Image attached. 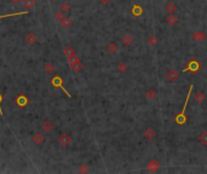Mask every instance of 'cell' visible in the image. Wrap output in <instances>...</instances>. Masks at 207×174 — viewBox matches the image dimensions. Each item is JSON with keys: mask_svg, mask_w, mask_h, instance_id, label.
I'll return each instance as SVG.
<instances>
[{"mask_svg": "<svg viewBox=\"0 0 207 174\" xmlns=\"http://www.w3.org/2000/svg\"><path fill=\"white\" fill-rule=\"evenodd\" d=\"M78 62H80V59H79V57H78L76 55H73V56H70V57H68V63L70 64V65L78 63Z\"/></svg>", "mask_w": 207, "mask_h": 174, "instance_id": "cell-29", "label": "cell"}, {"mask_svg": "<svg viewBox=\"0 0 207 174\" xmlns=\"http://www.w3.org/2000/svg\"><path fill=\"white\" fill-rule=\"evenodd\" d=\"M166 23L169 26H174L178 23V17H177L174 13H169L166 17Z\"/></svg>", "mask_w": 207, "mask_h": 174, "instance_id": "cell-13", "label": "cell"}, {"mask_svg": "<svg viewBox=\"0 0 207 174\" xmlns=\"http://www.w3.org/2000/svg\"><path fill=\"white\" fill-rule=\"evenodd\" d=\"M165 10L169 13H174L177 11V5L173 3V1H169L166 5H165Z\"/></svg>", "mask_w": 207, "mask_h": 174, "instance_id": "cell-16", "label": "cell"}, {"mask_svg": "<svg viewBox=\"0 0 207 174\" xmlns=\"http://www.w3.org/2000/svg\"><path fill=\"white\" fill-rule=\"evenodd\" d=\"M70 67H72L74 73H79V71H81V69H83V63L81 62H78V63H75V64H73Z\"/></svg>", "mask_w": 207, "mask_h": 174, "instance_id": "cell-30", "label": "cell"}, {"mask_svg": "<svg viewBox=\"0 0 207 174\" xmlns=\"http://www.w3.org/2000/svg\"><path fill=\"white\" fill-rule=\"evenodd\" d=\"M200 69H201L200 62H199V60L196 59V58H191V59L189 60V63L186 64L184 71H190V73H193V74H196Z\"/></svg>", "mask_w": 207, "mask_h": 174, "instance_id": "cell-2", "label": "cell"}, {"mask_svg": "<svg viewBox=\"0 0 207 174\" xmlns=\"http://www.w3.org/2000/svg\"><path fill=\"white\" fill-rule=\"evenodd\" d=\"M156 137V132H155V129L154 128H147L145 129V132H144V138L145 139H148V140H152V139H154Z\"/></svg>", "mask_w": 207, "mask_h": 174, "instance_id": "cell-15", "label": "cell"}, {"mask_svg": "<svg viewBox=\"0 0 207 174\" xmlns=\"http://www.w3.org/2000/svg\"><path fill=\"white\" fill-rule=\"evenodd\" d=\"M58 143H60L62 146L65 148L72 143V137L69 134H67V133H61L60 137H58Z\"/></svg>", "mask_w": 207, "mask_h": 174, "instance_id": "cell-5", "label": "cell"}, {"mask_svg": "<svg viewBox=\"0 0 207 174\" xmlns=\"http://www.w3.org/2000/svg\"><path fill=\"white\" fill-rule=\"evenodd\" d=\"M24 41H26V44H28V45H34V44L38 41V36H36L34 33H28V34L24 36Z\"/></svg>", "mask_w": 207, "mask_h": 174, "instance_id": "cell-11", "label": "cell"}, {"mask_svg": "<svg viewBox=\"0 0 207 174\" xmlns=\"http://www.w3.org/2000/svg\"><path fill=\"white\" fill-rule=\"evenodd\" d=\"M160 167V162L157 161L156 158H153L152 161H149L147 163V170H149L150 173H155Z\"/></svg>", "mask_w": 207, "mask_h": 174, "instance_id": "cell-8", "label": "cell"}, {"mask_svg": "<svg viewBox=\"0 0 207 174\" xmlns=\"http://www.w3.org/2000/svg\"><path fill=\"white\" fill-rule=\"evenodd\" d=\"M3 100H4L3 94L0 93V115H1V116H4V111H3V108H1V103H3Z\"/></svg>", "mask_w": 207, "mask_h": 174, "instance_id": "cell-33", "label": "cell"}, {"mask_svg": "<svg viewBox=\"0 0 207 174\" xmlns=\"http://www.w3.org/2000/svg\"><path fill=\"white\" fill-rule=\"evenodd\" d=\"M165 77H166V80L169 81V82H174V81L178 80L179 73H178V71H177L176 69H171V70H169V71L166 73Z\"/></svg>", "mask_w": 207, "mask_h": 174, "instance_id": "cell-4", "label": "cell"}, {"mask_svg": "<svg viewBox=\"0 0 207 174\" xmlns=\"http://www.w3.org/2000/svg\"><path fill=\"white\" fill-rule=\"evenodd\" d=\"M199 141L201 143L202 145L207 146V131H203L202 133H200V136H199Z\"/></svg>", "mask_w": 207, "mask_h": 174, "instance_id": "cell-24", "label": "cell"}, {"mask_svg": "<svg viewBox=\"0 0 207 174\" xmlns=\"http://www.w3.org/2000/svg\"><path fill=\"white\" fill-rule=\"evenodd\" d=\"M107 50L109 53H116L117 52V45L115 43H110L109 45L107 46Z\"/></svg>", "mask_w": 207, "mask_h": 174, "instance_id": "cell-26", "label": "cell"}, {"mask_svg": "<svg viewBox=\"0 0 207 174\" xmlns=\"http://www.w3.org/2000/svg\"><path fill=\"white\" fill-rule=\"evenodd\" d=\"M145 98L147 99H150V100L155 99L156 98V91L154 88H149V89L145 92Z\"/></svg>", "mask_w": 207, "mask_h": 174, "instance_id": "cell-22", "label": "cell"}, {"mask_svg": "<svg viewBox=\"0 0 207 174\" xmlns=\"http://www.w3.org/2000/svg\"><path fill=\"white\" fill-rule=\"evenodd\" d=\"M193 40L194 41H199V43H203L207 40V34L202 30H196L193 33Z\"/></svg>", "mask_w": 207, "mask_h": 174, "instance_id": "cell-7", "label": "cell"}, {"mask_svg": "<svg viewBox=\"0 0 207 174\" xmlns=\"http://www.w3.org/2000/svg\"><path fill=\"white\" fill-rule=\"evenodd\" d=\"M33 143H34L35 145H38V146L43 145L44 143H45V136L43 134V133H40V132L34 133V136H33Z\"/></svg>", "mask_w": 207, "mask_h": 174, "instance_id": "cell-9", "label": "cell"}, {"mask_svg": "<svg viewBox=\"0 0 207 174\" xmlns=\"http://www.w3.org/2000/svg\"><path fill=\"white\" fill-rule=\"evenodd\" d=\"M98 1H100V3H102L103 5H108V4H109V3L112 1V0H98Z\"/></svg>", "mask_w": 207, "mask_h": 174, "instance_id": "cell-34", "label": "cell"}, {"mask_svg": "<svg viewBox=\"0 0 207 174\" xmlns=\"http://www.w3.org/2000/svg\"><path fill=\"white\" fill-rule=\"evenodd\" d=\"M70 9H72V6H70V4L69 3H63L62 5H61V11L62 12H64V13H68L69 11H70Z\"/></svg>", "mask_w": 207, "mask_h": 174, "instance_id": "cell-27", "label": "cell"}, {"mask_svg": "<svg viewBox=\"0 0 207 174\" xmlns=\"http://www.w3.org/2000/svg\"><path fill=\"white\" fill-rule=\"evenodd\" d=\"M51 85L53 86V87H56V88H61L64 93L69 97V98H72V96H70V93L63 87V79L61 77V76H58V75H56V76H53L52 79H51Z\"/></svg>", "mask_w": 207, "mask_h": 174, "instance_id": "cell-3", "label": "cell"}, {"mask_svg": "<svg viewBox=\"0 0 207 174\" xmlns=\"http://www.w3.org/2000/svg\"><path fill=\"white\" fill-rule=\"evenodd\" d=\"M116 69H117V71H119V73H126V71L130 69V67H129V64H127V63L121 62V63L117 64Z\"/></svg>", "mask_w": 207, "mask_h": 174, "instance_id": "cell-19", "label": "cell"}, {"mask_svg": "<svg viewBox=\"0 0 207 174\" xmlns=\"http://www.w3.org/2000/svg\"><path fill=\"white\" fill-rule=\"evenodd\" d=\"M193 98H194V100H195L198 104H201V103H203V102H205L206 96H205V93H203L202 91H199V92H196V93H194Z\"/></svg>", "mask_w": 207, "mask_h": 174, "instance_id": "cell-12", "label": "cell"}, {"mask_svg": "<svg viewBox=\"0 0 207 174\" xmlns=\"http://www.w3.org/2000/svg\"><path fill=\"white\" fill-rule=\"evenodd\" d=\"M41 128L45 133H50L52 129H53V124L50 121V120H45L43 122V125H41Z\"/></svg>", "mask_w": 207, "mask_h": 174, "instance_id": "cell-14", "label": "cell"}, {"mask_svg": "<svg viewBox=\"0 0 207 174\" xmlns=\"http://www.w3.org/2000/svg\"><path fill=\"white\" fill-rule=\"evenodd\" d=\"M90 172V168H88V165L86 163H83V165L79 166V173H88Z\"/></svg>", "mask_w": 207, "mask_h": 174, "instance_id": "cell-31", "label": "cell"}, {"mask_svg": "<svg viewBox=\"0 0 207 174\" xmlns=\"http://www.w3.org/2000/svg\"><path fill=\"white\" fill-rule=\"evenodd\" d=\"M55 69H56V67H55L53 63H46L45 67H44V70H45L46 74H52L55 71Z\"/></svg>", "mask_w": 207, "mask_h": 174, "instance_id": "cell-23", "label": "cell"}, {"mask_svg": "<svg viewBox=\"0 0 207 174\" xmlns=\"http://www.w3.org/2000/svg\"><path fill=\"white\" fill-rule=\"evenodd\" d=\"M50 1H52V3H57L58 0H50Z\"/></svg>", "mask_w": 207, "mask_h": 174, "instance_id": "cell-36", "label": "cell"}, {"mask_svg": "<svg viewBox=\"0 0 207 174\" xmlns=\"http://www.w3.org/2000/svg\"><path fill=\"white\" fill-rule=\"evenodd\" d=\"M22 5L26 10H32L35 6V0H22Z\"/></svg>", "mask_w": 207, "mask_h": 174, "instance_id": "cell-18", "label": "cell"}, {"mask_svg": "<svg viewBox=\"0 0 207 174\" xmlns=\"http://www.w3.org/2000/svg\"><path fill=\"white\" fill-rule=\"evenodd\" d=\"M28 12H29V10H27V11H21V12H15V13H9V15H0V18L12 17V16H19V15H27Z\"/></svg>", "mask_w": 207, "mask_h": 174, "instance_id": "cell-28", "label": "cell"}, {"mask_svg": "<svg viewBox=\"0 0 207 174\" xmlns=\"http://www.w3.org/2000/svg\"><path fill=\"white\" fill-rule=\"evenodd\" d=\"M63 52H64V55L67 56V58L70 57V56H73V55H75V51H74V48H73L72 46H65L64 50H63Z\"/></svg>", "mask_w": 207, "mask_h": 174, "instance_id": "cell-25", "label": "cell"}, {"mask_svg": "<svg viewBox=\"0 0 207 174\" xmlns=\"http://www.w3.org/2000/svg\"><path fill=\"white\" fill-rule=\"evenodd\" d=\"M63 17H64V12H62V11H57L56 13H55V19L56 21H62L63 19Z\"/></svg>", "mask_w": 207, "mask_h": 174, "instance_id": "cell-32", "label": "cell"}, {"mask_svg": "<svg viewBox=\"0 0 207 174\" xmlns=\"http://www.w3.org/2000/svg\"><path fill=\"white\" fill-rule=\"evenodd\" d=\"M11 1H12V4H14V5H18L19 3L22 1V0H11Z\"/></svg>", "mask_w": 207, "mask_h": 174, "instance_id": "cell-35", "label": "cell"}, {"mask_svg": "<svg viewBox=\"0 0 207 174\" xmlns=\"http://www.w3.org/2000/svg\"><path fill=\"white\" fill-rule=\"evenodd\" d=\"M191 91H193V85L189 86V91H188V96H186V99H185V103H184V107L181 111V114H178L176 116L174 121H176V124H178V125H184L185 122H186V116H185V109L186 107H188V102H189V98H190V93H191Z\"/></svg>", "mask_w": 207, "mask_h": 174, "instance_id": "cell-1", "label": "cell"}, {"mask_svg": "<svg viewBox=\"0 0 207 174\" xmlns=\"http://www.w3.org/2000/svg\"><path fill=\"white\" fill-rule=\"evenodd\" d=\"M147 43H148V45L149 46H156L157 45V43H159V39H157L155 35H150V36H148V39H147Z\"/></svg>", "mask_w": 207, "mask_h": 174, "instance_id": "cell-20", "label": "cell"}, {"mask_svg": "<svg viewBox=\"0 0 207 174\" xmlns=\"http://www.w3.org/2000/svg\"><path fill=\"white\" fill-rule=\"evenodd\" d=\"M143 7L139 5V4H134V5H132V7H131V13L134 16V17H141L142 15H143Z\"/></svg>", "mask_w": 207, "mask_h": 174, "instance_id": "cell-10", "label": "cell"}, {"mask_svg": "<svg viewBox=\"0 0 207 174\" xmlns=\"http://www.w3.org/2000/svg\"><path fill=\"white\" fill-rule=\"evenodd\" d=\"M121 43L125 45V46H131L133 44V38L130 35V34H126L121 38Z\"/></svg>", "mask_w": 207, "mask_h": 174, "instance_id": "cell-17", "label": "cell"}, {"mask_svg": "<svg viewBox=\"0 0 207 174\" xmlns=\"http://www.w3.org/2000/svg\"><path fill=\"white\" fill-rule=\"evenodd\" d=\"M61 26H62L64 29L70 28V26H72V19L69 18V17H67V16H64V17H63V19L61 21Z\"/></svg>", "mask_w": 207, "mask_h": 174, "instance_id": "cell-21", "label": "cell"}, {"mask_svg": "<svg viewBox=\"0 0 207 174\" xmlns=\"http://www.w3.org/2000/svg\"><path fill=\"white\" fill-rule=\"evenodd\" d=\"M16 105L18 107V108H24V107H27L28 105V103H29V99H28V97L27 96H24V94H18L17 97H16Z\"/></svg>", "mask_w": 207, "mask_h": 174, "instance_id": "cell-6", "label": "cell"}]
</instances>
